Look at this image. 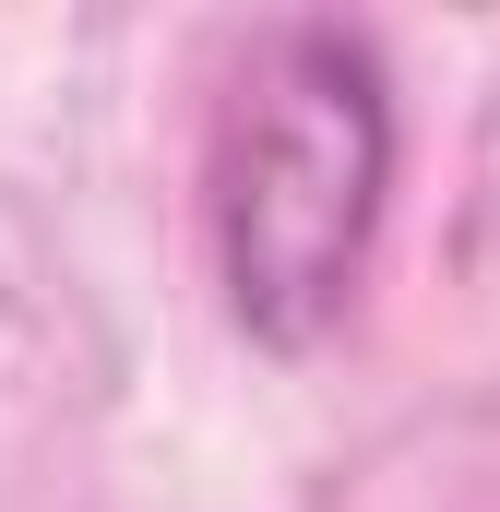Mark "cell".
<instances>
[{"label": "cell", "mask_w": 500, "mask_h": 512, "mask_svg": "<svg viewBox=\"0 0 500 512\" xmlns=\"http://www.w3.org/2000/svg\"><path fill=\"white\" fill-rule=\"evenodd\" d=\"M381 179H393V108L370 36L346 24L250 36V72L215 120V262L227 310L262 346L334 334L381 227Z\"/></svg>", "instance_id": "1"}]
</instances>
